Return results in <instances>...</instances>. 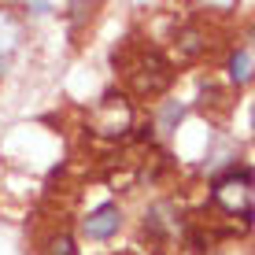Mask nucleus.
<instances>
[{
    "mask_svg": "<svg viewBox=\"0 0 255 255\" xmlns=\"http://www.w3.org/2000/svg\"><path fill=\"white\" fill-rule=\"evenodd\" d=\"M215 207L222 211L226 218H233V222L248 226L252 211H255V200H252V178L248 174H226V178L215 181Z\"/></svg>",
    "mask_w": 255,
    "mask_h": 255,
    "instance_id": "nucleus-1",
    "label": "nucleus"
},
{
    "mask_svg": "<svg viewBox=\"0 0 255 255\" xmlns=\"http://www.w3.org/2000/svg\"><path fill=\"white\" fill-rule=\"evenodd\" d=\"M129 85H133V93L140 96H155V93H163L166 85H170V78H174V70L170 63L159 56V52H152V48H144L140 56L129 63Z\"/></svg>",
    "mask_w": 255,
    "mask_h": 255,
    "instance_id": "nucleus-2",
    "label": "nucleus"
},
{
    "mask_svg": "<svg viewBox=\"0 0 255 255\" xmlns=\"http://www.w3.org/2000/svg\"><path fill=\"white\" fill-rule=\"evenodd\" d=\"M93 133H100V137H122L129 129V122H133V111H129V104L122 100V96H104L100 104H96V111H93Z\"/></svg>",
    "mask_w": 255,
    "mask_h": 255,
    "instance_id": "nucleus-3",
    "label": "nucleus"
},
{
    "mask_svg": "<svg viewBox=\"0 0 255 255\" xmlns=\"http://www.w3.org/2000/svg\"><path fill=\"white\" fill-rule=\"evenodd\" d=\"M119 226H122L119 207H115V204H100L96 211H89V215H85L82 230L89 233L93 241H108V237H115V233H119Z\"/></svg>",
    "mask_w": 255,
    "mask_h": 255,
    "instance_id": "nucleus-4",
    "label": "nucleus"
},
{
    "mask_svg": "<svg viewBox=\"0 0 255 255\" xmlns=\"http://www.w3.org/2000/svg\"><path fill=\"white\" fill-rule=\"evenodd\" d=\"M230 78H233L237 85L252 78V56H248V52H233V59H230Z\"/></svg>",
    "mask_w": 255,
    "mask_h": 255,
    "instance_id": "nucleus-5",
    "label": "nucleus"
},
{
    "mask_svg": "<svg viewBox=\"0 0 255 255\" xmlns=\"http://www.w3.org/2000/svg\"><path fill=\"white\" fill-rule=\"evenodd\" d=\"M178 45H181V52H185V56H200V52H204V41H200V30H181L178 33Z\"/></svg>",
    "mask_w": 255,
    "mask_h": 255,
    "instance_id": "nucleus-6",
    "label": "nucleus"
},
{
    "mask_svg": "<svg viewBox=\"0 0 255 255\" xmlns=\"http://www.w3.org/2000/svg\"><path fill=\"white\" fill-rule=\"evenodd\" d=\"M41 255H78V248H74V241H70L67 233H56L48 241V248L41 252Z\"/></svg>",
    "mask_w": 255,
    "mask_h": 255,
    "instance_id": "nucleus-7",
    "label": "nucleus"
},
{
    "mask_svg": "<svg viewBox=\"0 0 255 255\" xmlns=\"http://www.w3.org/2000/svg\"><path fill=\"white\" fill-rule=\"evenodd\" d=\"M11 45H15V26H11V19L0 15V52H7Z\"/></svg>",
    "mask_w": 255,
    "mask_h": 255,
    "instance_id": "nucleus-8",
    "label": "nucleus"
},
{
    "mask_svg": "<svg viewBox=\"0 0 255 255\" xmlns=\"http://www.w3.org/2000/svg\"><path fill=\"white\" fill-rule=\"evenodd\" d=\"M252 129H255V108H252Z\"/></svg>",
    "mask_w": 255,
    "mask_h": 255,
    "instance_id": "nucleus-9",
    "label": "nucleus"
}]
</instances>
